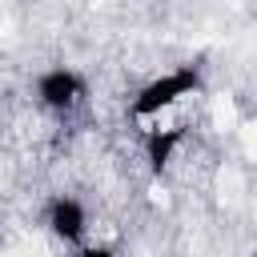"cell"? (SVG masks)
<instances>
[{
  "label": "cell",
  "mask_w": 257,
  "mask_h": 257,
  "mask_svg": "<svg viewBox=\"0 0 257 257\" xmlns=\"http://www.w3.org/2000/svg\"><path fill=\"white\" fill-rule=\"evenodd\" d=\"M181 145H185V124L149 128V133H145V161H149V173L161 177V173L173 165V157H177Z\"/></svg>",
  "instance_id": "277c9868"
},
{
  "label": "cell",
  "mask_w": 257,
  "mask_h": 257,
  "mask_svg": "<svg viewBox=\"0 0 257 257\" xmlns=\"http://www.w3.org/2000/svg\"><path fill=\"white\" fill-rule=\"evenodd\" d=\"M205 76H201V64H177L161 76H153L149 84L137 88V96L128 100V116L133 120H149V116H161L165 108H173L177 100L201 92Z\"/></svg>",
  "instance_id": "6da1fadb"
},
{
  "label": "cell",
  "mask_w": 257,
  "mask_h": 257,
  "mask_svg": "<svg viewBox=\"0 0 257 257\" xmlns=\"http://www.w3.org/2000/svg\"><path fill=\"white\" fill-rule=\"evenodd\" d=\"M44 229L64 241V245H80L84 233H88V209L80 205V197L72 193H56L48 205H44Z\"/></svg>",
  "instance_id": "3957f363"
},
{
  "label": "cell",
  "mask_w": 257,
  "mask_h": 257,
  "mask_svg": "<svg viewBox=\"0 0 257 257\" xmlns=\"http://www.w3.org/2000/svg\"><path fill=\"white\" fill-rule=\"evenodd\" d=\"M32 92H36V100H40L48 112H72V108L84 100L88 84H84V76H80L72 64H56V68H44V72L36 76Z\"/></svg>",
  "instance_id": "7a4b0ae2"
},
{
  "label": "cell",
  "mask_w": 257,
  "mask_h": 257,
  "mask_svg": "<svg viewBox=\"0 0 257 257\" xmlns=\"http://www.w3.org/2000/svg\"><path fill=\"white\" fill-rule=\"evenodd\" d=\"M76 257H120L112 245H80V253Z\"/></svg>",
  "instance_id": "5b68a950"
}]
</instances>
